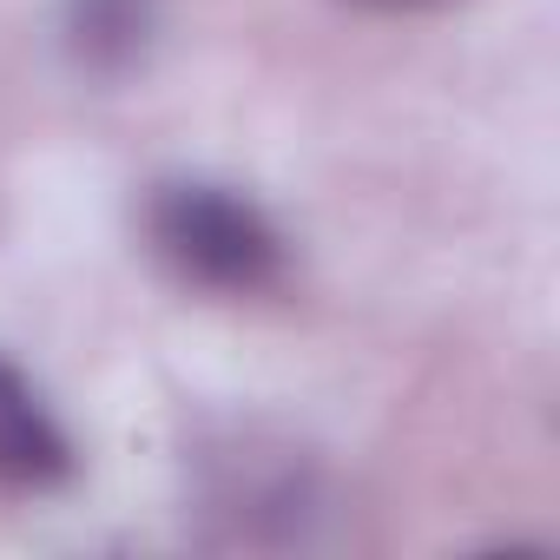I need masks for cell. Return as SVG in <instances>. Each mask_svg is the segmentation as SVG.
I'll use <instances>...</instances> for the list:
<instances>
[{"instance_id":"2","label":"cell","mask_w":560,"mask_h":560,"mask_svg":"<svg viewBox=\"0 0 560 560\" xmlns=\"http://www.w3.org/2000/svg\"><path fill=\"white\" fill-rule=\"evenodd\" d=\"M191 508L211 547H311L330 521V488L298 442L237 429L198 455Z\"/></svg>"},{"instance_id":"4","label":"cell","mask_w":560,"mask_h":560,"mask_svg":"<svg viewBox=\"0 0 560 560\" xmlns=\"http://www.w3.org/2000/svg\"><path fill=\"white\" fill-rule=\"evenodd\" d=\"M159 0H67L60 8V47L86 80H126L145 67L159 40Z\"/></svg>"},{"instance_id":"5","label":"cell","mask_w":560,"mask_h":560,"mask_svg":"<svg viewBox=\"0 0 560 560\" xmlns=\"http://www.w3.org/2000/svg\"><path fill=\"white\" fill-rule=\"evenodd\" d=\"M357 8H376V14H422V8H442V0H357Z\"/></svg>"},{"instance_id":"3","label":"cell","mask_w":560,"mask_h":560,"mask_svg":"<svg viewBox=\"0 0 560 560\" xmlns=\"http://www.w3.org/2000/svg\"><path fill=\"white\" fill-rule=\"evenodd\" d=\"M80 475V448L67 422L47 409L34 376L0 357V488L8 494H54Z\"/></svg>"},{"instance_id":"1","label":"cell","mask_w":560,"mask_h":560,"mask_svg":"<svg viewBox=\"0 0 560 560\" xmlns=\"http://www.w3.org/2000/svg\"><path fill=\"white\" fill-rule=\"evenodd\" d=\"M145 244L185 291H205V298H264L291 270V244L277 231V218L250 191L218 178L152 185Z\"/></svg>"}]
</instances>
